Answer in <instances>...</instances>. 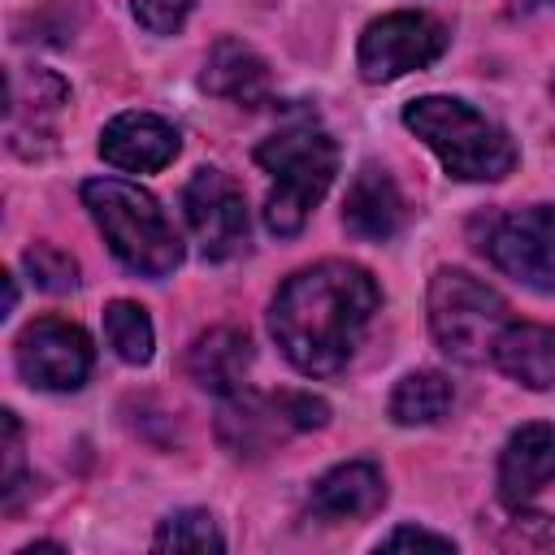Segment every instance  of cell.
<instances>
[{
  "label": "cell",
  "instance_id": "6da1fadb",
  "mask_svg": "<svg viewBox=\"0 0 555 555\" xmlns=\"http://www.w3.org/2000/svg\"><path fill=\"white\" fill-rule=\"evenodd\" d=\"M382 291L351 260H321L291 273L269 308V330L282 356L308 377H334L356 356Z\"/></svg>",
  "mask_w": 555,
  "mask_h": 555
},
{
  "label": "cell",
  "instance_id": "7a4b0ae2",
  "mask_svg": "<svg viewBox=\"0 0 555 555\" xmlns=\"http://www.w3.org/2000/svg\"><path fill=\"white\" fill-rule=\"evenodd\" d=\"M403 126L460 182H499L516 169L512 134L455 95H421L403 108Z\"/></svg>",
  "mask_w": 555,
  "mask_h": 555
},
{
  "label": "cell",
  "instance_id": "3957f363",
  "mask_svg": "<svg viewBox=\"0 0 555 555\" xmlns=\"http://www.w3.org/2000/svg\"><path fill=\"white\" fill-rule=\"evenodd\" d=\"M256 165L273 178L264 199V225L291 238L304 230L308 212L325 199L338 173V143L317 121H291L256 147Z\"/></svg>",
  "mask_w": 555,
  "mask_h": 555
},
{
  "label": "cell",
  "instance_id": "277c9868",
  "mask_svg": "<svg viewBox=\"0 0 555 555\" xmlns=\"http://www.w3.org/2000/svg\"><path fill=\"white\" fill-rule=\"evenodd\" d=\"M82 204L91 208L108 251L143 278H169L182 264V238L165 208L134 182L91 178L82 182Z\"/></svg>",
  "mask_w": 555,
  "mask_h": 555
},
{
  "label": "cell",
  "instance_id": "5b68a950",
  "mask_svg": "<svg viewBox=\"0 0 555 555\" xmlns=\"http://www.w3.org/2000/svg\"><path fill=\"white\" fill-rule=\"evenodd\" d=\"M325 416H330L325 399H317L308 390H247V386H238V390L221 395L217 442L238 460H256V455L282 447L291 434L325 425Z\"/></svg>",
  "mask_w": 555,
  "mask_h": 555
},
{
  "label": "cell",
  "instance_id": "8992f818",
  "mask_svg": "<svg viewBox=\"0 0 555 555\" xmlns=\"http://www.w3.org/2000/svg\"><path fill=\"white\" fill-rule=\"evenodd\" d=\"M507 325V304L499 291L477 282L464 269H438L429 282V334L434 343L460 360L481 364L494 351L499 330Z\"/></svg>",
  "mask_w": 555,
  "mask_h": 555
},
{
  "label": "cell",
  "instance_id": "52a82bcc",
  "mask_svg": "<svg viewBox=\"0 0 555 555\" xmlns=\"http://www.w3.org/2000/svg\"><path fill=\"white\" fill-rule=\"evenodd\" d=\"M481 256L520 286H555V204H529L507 212H486L473 221Z\"/></svg>",
  "mask_w": 555,
  "mask_h": 555
},
{
  "label": "cell",
  "instance_id": "ba28073f",
  "mask_svg": "<svg viewBox=\"0 0 555 555\" xmlns=\"http://www.w3.org/2000/svg\"><path fill=\"white\" fill-rule=\"evenodd\" d=\"M447 48V30L438 17L416 13V9H399L386 13L377 22L364 26L360 48H356V65L369 82H390L403 78L412 69H425L442 56Z\"/></svg>",
  "mask_w": 555,
  "mask_h": 555
},
{
  "label": "cell",
  "instance_id": "9c48e42d",
  "mask_svg": "<svg viewBox=\"0 0 555 555\" xmlns=\"http://www.w3.org/2000/svg\"><path fill=\"white\" fill-rule=\"evenodd\" d=\"M182 212L204 260H230L247 247V199L221 169H195L182 186Z\"/></svg>",
  "mask_w": 555,
  "mask_h": 555
},
{
  "label": "cell",
  "instance_id": "30bf717a",
  "mask_svg": "<svg viewBox=\"0 0 555 555\" xmlns=\"http://www.w3.org/2000/svg\"><path fill=\"white\" fill-rule=\"evenodd\" d=\"M95 364L91 334L61 317H39L17 334V373L35 390H78Z\"/></svg>",
  "mask_w": 555,
  "mask_h": 555
},
{
  "label": "cell",
  "instance_id": "8fae6325",
  "mask_svg": "<svg viewBox=\"0 0 555 555\" xmlns=\"http://www.w3.org/2000/svg\"><path fill=\"white\" fill-rule=\"evenodd\" d=\"M100 156L126 173H156L178 156V130L156 113L130 108L100 130Z\"/></svg>",
  "mask_w": 555,
  "mask_h": 555
},
{
  "label": "cell",
  "instance_id": "7c38bea8",
  "mask_svg": "<svg viewBox=\"0 0 555 555\" xmlns=\"http://www.w3.org/2000/svg\"><path fill=\"white\" fill-rule=\"evenodd\" d=\"M555 481V425L546 421H529L520 429H512V438L503 442L499 455V499L507 512L529 507V499Z\"/></svg>",
  "mask_w": 555,
  "mask_h": 555
},
{
  "label": "cell",
  "instance_id": "4fadbf2b",
  "mask_svg": "<svg viewBox=\"0 0 555 555\" xmlns=\"http://www.w3.org/2000/svg\"><path fill=\"white\" fill-rule=\"evenodd\" d=\"M386 499V481H382V468L369 464V460H347L338 468H330L325 477L312 481L308 490V516L312 520H325V525H338V520H360V516H373Z\"/></svg>",
  "mask_w": 555,
  "mask_h": 555
},
{
  "label": "cell",
  "instance_id": "5bb4252c",
  "mask_svg": "<svg viewBox=\"0 0 555 555\" xmlns=\"http://www.w3.org/2000/svg\"><path fill=\"white\" fill-rule=\"evenodd\" d=\"M403 217H408V204H403L395 178L382 165H360V173L351 178L347 199H343V225L356 238L386 243L399 234Z\"/></svg>",
  "mask_w": 555,
  "mask_h": 555
},
{
  "label": "cell",
  "instance_id": "9a60e30c",
  "mask_svg": "<svg viewBox=\"0 0 555 555\" xmlns=\"http://www.w3.org/2000/svg\"><path fill=\"white\" fill-rule=\"evenodd\" d=\"M65 104H69V87L56 74H48V69L13 74V87H9V139H13V147L30 156V139H48L52 121L61 117Z\"/></svg>",
  "mask_w": 555,
  "mask_h": 555
},
{
  "label": "cell",
  "instance_id": "2e32d148",
  "mask_svg": "<svg viewBox=\"0 0 555 555\" xmlns=\"http://www.w3.org/2000/svg\"><path fill=\"white\" fill-rule=\"evenodd\" d=\"M490 360L512 382H520L529 390H551L555 386V330L529 325V321H507L494 338Z\"/></svg>",
  "mask_w": 555,
  "mask_h": 555
},
{
  "label": "cell",
  "instance_id": "e0dca14e",
  "mask_svg": "<svg viewBox=\"0 0 555 555\" xmlns=\"http://www.w3.org/2000/svg\"><path fill=\"white\" fill-rule=\"evenodd\" d=\"M247 364H251V338H247V330H238V325H212V330H204V334L191 343V351H186V373H191L204 390H212V395L238 390Z\"/></svg>",
  "mask_w": 555,
  "mask_h": 555
},
{
  "label": "cell",
  "instance_id": "ac0fdd59",
  "mask_svg": "<svg viewBox=\"0 0 555 555\" xmlns=\"http://www.w3.org/2000/svg\"><path fill=\"white\" fill-rule=\"evenodd\" d=\"M204 91L230 100V104H260L269 95V65L243 43V39H217L204 61Z\"/></svg>",
  "mask_w": 555,
  "mask_h": 555
},
{
  "label": "cell",
  "instance_id": "d6986e66",
  "mask_svg": "<svg viewBox=\"0 0 555 555\" xmlns=\"http://www.w3.org/2000/svg\"><path fill=\"white\" fill-rule=\"evenodd\" d=\"M451 399H455V390H451V382L442 373L416 369V373L399 377V386L390 395V416L399 425H434V421H442L451 412Z\"/></svg>",
  "mask_w": 555,
  "mask_h": 555
},
{
  "label": "cell",
  "instance_id": "ffe728a7",
  "mask_svg": "<svg viewBox=\"0 0 555 555\" xmlns=\"http://www.w3.org/2000/svg\"><path fill=\"white\" fill-rule=\"evenodd\" d=\"M104 338L126 364H147L152 360V338H156L147 308H139L130 299H113L104 308Z\"/></svg>",
  "mask_w": 555,
  "mask_h": 555
},
{
  "label": "cell",
  "instance_id": "44dd1931",
  "mask_svg": "<svg viewBox=\"0 0 555 555\" xmlns=\"http://www.w3.org/2000/svg\"><path fill=\"white\" fill-rule=\"evenodd\" d=\"M152 546L156 551H225V538L217 533L208 512L186 507V512H173V516L160 520Z\"/></svg>",
  "mask_w": 555,
  "mask_h": 555
},
{
  "label": "cell",
  "instance_id": "7402d4cb",
  "mask_svg": "<svg viewBox=\"0 0 555 555\" xmlns=\"http://www.w3.org/2000/svg\"><path fill=\"white\" fill-rule=\"evenodd\" d=\"M22 264L30 269L35 286H43V291H69V286H78V260H74L69 251L52 247V243H35V247H26Z\"/></svg>",
  "mask_w": 555,
  "mask_h": 555
},
{
  "label": "cell",
  "instance_id": "603a6c76",
  "mask_svg": "<svg viewBox=\"0 0 555 555\" xmlns=\"http://www.w3.org/2000/svg\"><path fill=\"white\" fill-rule=\"evenodd\" d=\"M130 9L139 17V26H147L152 35H173L186 22V13L195 9V0H130Z\"/></svg>",
  "mask_w": 555,
  "mask_h": 555
},
{
  "label": "cell",
  "instance_id": "cb8c5ba5",
  "mask_svg": "<svg viewBox=\"0 0 555 555\" xmlns=\"http://www.w3.org/2000/svg\"><path fill=\"white\" fill-rule=\"evenodd\" d=\"M382 551H395V546H434V551H455V542L447 533H429V529H416V525H399L390 529L382 542Z\"/></svg>",
  "mask_w": 555,
  "mask_h": 555
},
{
  "label": "cell",
  "instance_id": "d4e9b609",
  "mask_svg": "<svg viewBox=\"0 0 555 555\" xmlns=\"http://www.w3.org/2000/svg\"><path fill=\"white\" fill-rule=\"evenodd\" d=\"M13 304H17V282L4 278V312H13Z\"/></svg>",
  "mask_w": 555,
  "mask_h": 555
},
{
  "label": "cell",
  "instance_id": "484cf974",
  "mask_svg": "<svg viewBox=\"0 0 555 555\" xmlns=\"http://www.w3.org/2000/svg\"><path fill=\"white\" fill-rule=\"evenodd\" d=\"M551 91H555V78H551Z\"/></svg>",
  "mask_w": 555,
  "mask_h": 555
}]
</instances>
